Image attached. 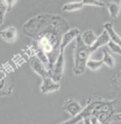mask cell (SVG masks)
<instances>
[{"label": "cell", "mask_w": 121, "mask_h": 124, "mask_svg": "<svg viewBox=\"0 0 121 124\" xmlns=\"http://www.w3.org/2000/svg\"><path fill=\"white\" fill-rule=\"evenodd\" d=\"M68 23L60 16L41 14L23 26L24 34L34 41L36 57L48 70L56 62L63 35L68 30Z\"/></svg>", "instance_id": "6da1fadb"}, {"label": "cell", "mask_w": 121, "mask_h": 124, "mask_svg": "<svg viewBox=\"0 0 121 124\" xmlns=\"http://www.w3.org/2000/svg\"><path fill=\"white\" fill-rule=\"evenodd\" d=\"M93 54L91 48L83 43L80 35L76 39V46L74 48V65L73 71L76 76L83 74L86 69V63Z\"/></svg>", "instance_id": "7a4b0ae2"}, {"label": "cell", "mask_w": 121, "mask_h": 124, "mask_svg": "<svg viewBox=\"0 0 121 124\" xmlns=\"http://www.w3.org/2000/svg\"><path fill=\"white\" fill-rule=\"evenodd\" d=\"M64 62V53H59L56 62L48 70L49 77L56 83H59L63 77Z\"/></svg>", "instance_id": "3957f363"}, {"label": "cell", "mask_w": 121, "mask_h": 124, "mask_svg": "<svg viewBox=\"0 0 121 124\" xmlns=\"http://www.w3.org/2000/svg\"><path fill=\"white\" fill-rule=\"evenodd\" d=\"M100 100V99H93L92 100H89L86 107L85 108H83V110L79 114H78L76 117H73L71 119L66 121L60 124H77L79 121H83V119L85 116H91L93 111L94 110L97 104L99 103Z\"/></svg>", "instance_id": "277c9868"}, {"label": "cell", "mask_w": 121, "mask_h": 124, "mask_svg": "<svg viewBox=\"0 0 121 124\" xmlns=\"http://www.w3.org/2000/svg\"><path fill=\"white\" fill-rule=\"evenodd\" d=\"M79 35H80V30L78 29L72 28L71 29H68L62 37L59 53H64V50L66 49V47L73 39H76V37Z\"/></svg>", "instance_id": "5b68a950"}, {"label": "cell", "mask_w": 121, "mask_h": 124, "mask_svg": "<svg viewBox=\"0 0 121 124\" xmlns=\"http://www.w3.org/2000/svg\"><path fill=\"white\" fill-rule=\"evenodd\" d=\"M29 63L32 70L39 76H41L42 78L49 76L47 69L46 68V66L41 62V61L39 60L36 56L31 58Z\"/></svg>", "instance_id": "8992f818"}, {"label": "cell", "mask_w": 121, "mask_h": 124, "mask_svg": "<svg viewBox=\"0 0 121 124\" xmlns=\"http://www.w3.org/2000/svg\"><path fill=\"white\" fill-rule=\"evenodd\" d=\"M62 109L67 112L72 118H73L81 112L83 108L78 101L73 99H68L64 102Z\"/></svg>", "instance_id": "52a82bcc"}, {"label": "cell", "mask_w": 121, "mask_h": 124, "mask_svg": "<svg viewBox=\"0 0 121 124\" xmlns=\"http://www.w3.org/2000/svg\"><path fill=\"white\" fill-rule=\"evenodd\" d=\"M60 84L55 82L49 76L42 78V84L40 86V91L42 93H47L57 91L60 88Z\"/></svg>", "instance_id": "ba28073f"}, {"label": "cell", "mask_w": 121, "mask_h": 124, "mask_svg": "<svg viewBox=\"0 0 121 124\" xmlns=\"http://www.w3.org/2000/svg\"><path fill=\"white\" fill-rule=\"evenodd\" d=\"M0 37L6 42L13 44L17 39V31L14 26H9L0 31Z\"/></svg>", "instance_id": "9c48e42d"}, {"label": "cell", "mask_w": 121, "mask_h": 124, "mask_svg": "<svg viewBox=\"0 0 121 124\" xmlns=\"http://www.w3.org/2000/svg\"><path fill=\"white\" fill-rule=\"evenodd\" d=\"M110 41V38L109 37L108 34L106 30H104L103 31V33L99 37H97L96 40L95 41L93 44L90 47L91 50L93 53L99 48H100L103 46L108 45V44Z\"/></svg>", "instance_id": "30bf717a"}, {"label": "cell", "mask_w": 121, "mask_h": 124, "mask_svg": "<svg viewBox=\"0 0 121 124\" xmlns=\"http://www.w3.org/2000/svg\"><path fill=\"white\" fill-rule=\"evenodd\" d=\"M10 85L9 78L5 74L0 71V96L9 95L12 91Z\"/></svg>", "instance_id": "8fae6325"}, {"label": "cell", "mask_w": 121, "mask_h": 124, "mask_svg": "<svg viewBox=\"0 0 121 124\" xmlns=\"http://www.w3.org/2000/svg\"><path fill=\"white\" fill-rule=\"evenodd\" d=\"M103 27L104 30L108 32L110 40L121 48V37L114 29L113 24L111 23H106L105 24H103Z\"/></svg>", "instance_id": "7c38bea8"}, {"label": "cell", "mask_w": 121, "mask_h": 124, "mask_svg": "<svg viewBox=\"0 0 121 124\" xmlns=\"http://www.w3.org/2000/svg\"><path fill=\"white\" fill-rule=\"evenodd\" d=\"M80 37L85 46L91 47L96 40L97 36L92 29H87L80 35Z\"/></svg>", "instance_id": "4fadbf2b"}, {"label": "cell", "mask_w": 121, "mask_h": 124, "mask_svg": "<svg viewBox=\"0 0 121 124\" xmlns=\"http://www.w3.org/2000/svg\"><path fill=\"white\" fill-rule=\"evenodd\" d=\"M83 1H74L66 3L63 6V11L66 12H72L81 9L83 7Z\"/></svg>", "instance_id": "5bb4252c"}, {"label": "cell", "mask_w": 121, "mask_h": 124, "mask_svg": "<svg viewBox=\"0 0 121 124\" xmlns=\"http://www.w3.org/2000/svg\"><path fill=\"white\" fill-rule=\"evenodd\" d=\"M110 16L112 19H116L118 16V14L121 11L120 5L115 2H109L106 4Z\"/></svg>", "instance_id": "9a60e30c"}, {"label": "cell", "mask_w": 121, "mask_h": 124, "mask_svg": "<svg viewBox=\"0 0 121 124\" xmlns=\"http://www.w3.org/2000/svg\"><path fill=\"white\" fill-rule=\"evenodd\" d=\"M103 59L101 60L103 63L106 65L110 69L113 68L115 66V60L113 57L106 49L103 50Z\"/></svg>", "instance_id": "2e32d148"}, {"label": "cell", "mask_w": 121, "mask_h": 124, "mask_svg": "<svg viewBox=\"0 0 121 124\" xmlns=\"http://www.w3.org/2000/svg\"><path fill=\"white\" fill-rule=\"evenodd\" d=\"M102 61H98V60H93V59H89L87 63H86V68L90 69L92 71H96L101 68L103 66Z\"/></svg>", "instance_id": "e0dca14e"}, {"label": "cell", "mask_w": 121, "mask_h": 124, "mask_svg": "<svg viewBox=\"0 0 121 124\" xmlns=\"http://www.w3.org/2000/svg\"><path fill=\"white\" fill-rule=\"evenodd\" d=\"M7 12H8V9H7L6 1L0 0V24L1 25L4 22V17L6 16Z\"/></svg>", "instance_id": "ac0fdd59"}, {"label": "cell", "mask_w": 121, "mask_h": 124, "mask_svg": "<svg viewBox=\"0 0 121 124\" xmlns=\"http://www.w3.org/2000/svg\"><path fill=\"white\" fill-rule=\"evenodd\" d=\"M83 5H88V6H96L99 7H105V3L102 1H98V0H83Z\"/></svg>", "instance_id": "d6986e66"}, {"label": "cell", "mask_w": 121, "mask_h": 124, "mask_svg": "<svg viewBox=\"0 0 121 124\" xmlns=\"http://www.w3.org/2000/svg\"><path fill=\"white\" fill-rule=\"evenodd\" d=\"M108 46L109 47V49L112 51V52H113L114 54H116L118 55L121 56V48L119 46H118L116 44L113 42L111 40L108 44Z\"/></svg>", "instance_id": "ffe728a7"}, {"label": "cell", "mask_w": 121, "mask_h": 124, "mask_svg": "<svg viewBox=\"0 0 121 124\" xmlns=\"http://www.w3.org/2000/svg\"><path fill=\"white\" fill-rule=\"evenodd\" d=\"M16 0H7L6 3L7 5V9H8V12H10L11 9H12L13 6L16 4Z\"/></svg>", "instance_id": "44dd1931"}, {"label": "cell", "mask_w": 121, "mask_h": 124, "mask_svg": "<svg viewBox=\"0 0 121 124\" xmlns=\"http://www.w3.org/2000/svg\"><path fill=\"white\" fill-rule=\"evenodd\" d=\"M91 116H85V117L83 119V124H91Z\"/></svg>", "instance_id": "7402d4cb"}, {"label": "cell", "mask_w": 121, "mask_h": 124, "mask_svg": "<svg viewBox=\"0 0 121 124\" xmlns=\"http://www.w3.org/2000/svg\"><path fill=\"white\" fill-rule=\"evenodd\" d=\"M113 118H117V120H121V112L119 113H116L113 116Z\"/></svg>", "instance_id": "603a6c76"}, {"label": "cell", "mask_w": 121, "mask_h": 124, "mask_svg": "<svg viewBox=\"0 0 121 124\" xmlns=\"http://www.w3.org/2000/svg\"><path fill=\"white\" fill-rule=\"evenodd\" d=\"M119 5H120V7H121V3H120V4H119Z\"/></svg>", "instance_id": "cb8c5ba5"}, {"label": "cell", "mask_w": 121, "mask_h": 124, "mask_svg": "<svg viewBox=\"0 0 121 124\" xmlns=\"http://www.w3.org/2000/svg\"></svg>", "instance_id": "d4e9b609"}, {"label": "cell", "mask_w": 121, "mask_h": 124, "mask_svg": "<svg viewBox=\"0 0 121 124\" xmlns=\"http://www.w3.org/2000/svg\"><path fill=\"white\" fill-rule=\"evenodd\" d=\"M98 124H99V123H98Z\"/></svg>", "instance_id": "484cf974"}, {"label": "cell", "mask_w": 121, "mask_h": 124, "mask_svg": "<svg viewBox=\"0 0 121 124\" xmlns=\"http://www.w3.org/2000/svg\"><path fill=\"white\" fill-rule=\"evenodd\" d=\"M0 26H1V24H0Z\"/></svg>", "instance_id": "4316f807"}]
</instances>
